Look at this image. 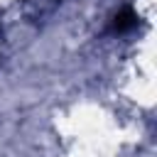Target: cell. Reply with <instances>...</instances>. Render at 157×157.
<instances>
[{"mask_svg": "<svg viewBox=\"0 0 157 157\" xmlns=\"http://www.w3.org/2000/svg\"><path fill=\"white\" fill-rule=\"evenodd\" d=\"M135 25H137V15H135V10H132V7H123V10L115 15L113 29H115V32H128V29H132Z\"/></svg>", "mask_w": 157, "mask_h": 157, "instance_id": "cell-1", "label": "cell"}]
</instances>
